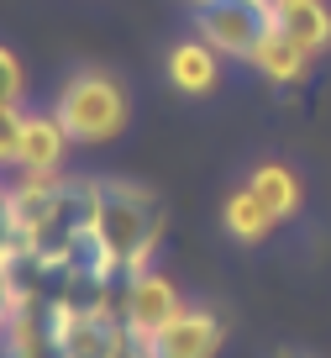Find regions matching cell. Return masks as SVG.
<instances>
[{"instance_id": "6da1fadb", "label": "cell", "mask_w": 331, "mask_h": 358, "mask_svg": "<svg viewBox=\"0 0 331 358\" xmlns=\"http://www.w3.org/2000/svg\"><path fill=\"white\" fill-rule=\"evenodd\" d=\"M163 248V206L147 185L116 174H95V232H89L84 285L110 290V280L153 268V253Z\"/></svg>"}, {"instance_id": "7a4b0ae2", "label": "cell", "mask_w": 331, "mask_h": 358, "mask_svg": "<svg viewBox=\"0 0 331 358\" xmlns=\"http://www.w3.org/2000/svg\"><path fill=\"white\" fill-rule=\"evenodd\" d=\"M58 122L68 127V137L84 148H105L126 132L132 122V95L110 69H74L53 95Z\"/></svg>"}, {"instance_id": "3957f363", "label": "cell", "mask_w": 331, "mask_h": 358, "mask_svg": "<svg viewBox=\"0 0 331 358\" xmlns=\"http://www.w3.org/2000/svg\"><path fill=\"white\" fill-rule=\"evenodd\" d=\"M147 358H216L226 348V322L210 306H184L174 322H163L153 337H142Z\"/></svg>"}, {"instance_id": "277c9868", "label": "cell", "mask_w": 331, "mask_h": 358, "mask_svg": "<svg viewBox=\"0 0 331 358\" xmlns=\"http://www.w3.org/2000/svg\"><path fill=\"white\" fill-rule=\"evenodd\" d=\"M184 311V295H179L174 280H163L158 268H142V274H126L122 285V322L132 327L137 337H153L163 322Z\"/></svg>"}, {"instance_id": "5b68a950", "label": "cell", "mask_w": 331, "mask_h": 358, "mask_svg": "<svg viewBox=\"0 0 331 358\" xmlns=\"http://www.w3.org/2000/svg\"><path fill=\"white\" fill-rule=\"evenodd\" d=\"M163 74L179 95H210L221 85V53L205 43V37H184V43L168 48L163 58Z\"/></svg>"}, {"instance_id": "8992f818", "label": "cell", "mask_w": 331, "mask_h": 358, "mask_svg": "<svg viewBox=\"0 0 331 358\" xmlns=\"http://www.w3.org/2000/svg\"><path fill=\"white\" fill-rule=\"evenodd\" d=\"M247 64H253L258 74L268 79V85L295 90V85H305V79H310V64H316V53H305L295 37H284L279 27H268V32L258 37V48H253V58H247Z\"/></svg>"}, {"instance_id": "52a82bcc", "label": "cell", "mask_w": 331, "mask_h": 358, "mask_svg": "<svg viewBox=\"0 0 331 358\" xmlns=\"http://www.w3.org/2000/svg\"><path fill=\"white\" fill-rule=\"evenodd\" d=\"M68 127L58 122V111H27V127H22V164L16 169H64L68 158Z\"/></svg>"}, {"instance_id": "ba28073f", "label": "cell", "mask_w": 331, "mask_h": 358, "mask_svg": "<svg viewBox=\"0 0 331 358\" xmlns=\"http://www.w3.org/2000/svg\"><path fill=\"white\" fill-rule=\"evenodd\" d=\"M279 32L295 37L305 53H326L331 48V6L326 0H279Z\"/></svg>"}, {"instance_id": "9c48e42d", "label": "cell", "mask_w": 331, "mask_h": 358, "mask_svg": "<svg viewBox=\"0 0 331 358\" xmlns=\"http://www.w3.org/2000/svg\"><path fill=\"white\" fill-rule=\"evenodd\" d=\"M221 227H226V237H237L242 248H258L279 227V216L263 206V195H258L253 185H242V190H232L226 206H221Z\"/></svg>"}, {"instance_id": "30bf717a", "label": "cell", "mask_w": 331, "mask_h": 358, "mask_svg": "<svg viewBox=\"0 0 331 358\" xmlns=\"http://www.w3.org/2000/svg\"><path fill=\"white\" fill-rule=\"evenodd\" d=\"M247 185L263 195V206L279 216V222L300 216V206H305V185H300V174L289 164H279V158H263V164L247 174Z\"/></svg>"}, {"instance_id": "8fae6325", "label": "cell", "mask_w": 331, "mask_h": 358, "mask_svg": "<svg viewBox=\"0 0 331 358\" xmlns=\"http://www.w3.org/2000/svg\"><path fill=\"white\" fill-rule=\"evenodd\" d=\"M0 353L6 358H58V343L47 332V316H37V306L11 311L6 332H0Z\"/></svg>"}, {"instance_id": "7c38bea8", "label": "cell", "mask_w": 331, "mask_h": 358, "mask_svg": "<svg viewBox=\"0 0 331 358\" xmlns=\"http://www.w3.org/2000/svg\"><path fill=\"white\" fill-rule=\"evenodd\" d=\"M22 127H27L22 106H0V174H11L22 164Z\"/></svg>"}, {"instance_id": "4fadbf2b", "label": "cell", "mask_w": 331, "mask_h": 358, "mask_svg": "<svg viewBox=\"0 0 331 358\" xmlns=\"http://www.w3.org/2000/svg\"><path fill=\"white\" fill-rule=\"evenodd\" d=\"M22 95H27V69L11 48L0 43V106H22Z\"/></svg>"}, {"instance_id": "5bb4252c", "label": "cell", "mask_w": 331, "mask_h": 358, "mask_svg": "<svg viewBox=\"0 0 331 358\" xmlns=\"http://www.w3.org/2000/svg\"><path fill=\"white\" fill-rule=\"evenodd\" d=\"M43 316H47V332H53V343L64 348V337L79 327V316H84V306L79 301H68V295H53V301L43 306Z\"/></svg>"}, {"instance_id": "9a60e30c", "label": "cell", "mask_w": 331, "mask_h": 358, "mask_svg": "<svg viewBox=\"0 0 331 358\" xmlns=\"http://www.w3.org/2000/svg\"><path fill=\"white\" fill-rule=\"evenodd\" d=\"M27 268V253L16 258H0V332H6V322H11V290H16V274Z\"/></svg>"}, {"instance_id": "2e32d148", "label": "cell", "mask_w": 331, "mask_h": 358, "mask_svg": "<svg viewBox=\"0 0 331 358\" xmlns=\"http://www.w3.org/2000/svg\"><path fill=\"white\" fill-rule=\"evenodd\" d=\"M22 243H16V216H11V185L0 179V258H16Z\"/></svg>"}, {"instance_id": "e0dca14e", "label": "cell", "mask_w": 331, "mask_h": 358, "mask_svg": "<svg viewBox=\"0 0 331 358\" xmlns=\"http://www.w3.org/2000/svg\"><path fill=\"white\" fill-rule=\"evenodd\" d=\"M274 358H310V353H300V348H279Z\"/></svg>"}, {"instance_id": "ac0fdd59", "label": "cell", "mask_w": 331, "mask_h": 358, "mask_svg": "<svg viewBox=\"0 0 331 358\" xmlns=\"http://www.w3.org/2000/svg\"><path fill=\"white\" fill-rule=\"evenodd\" d=\"M189 6H200V0H189Z\"/></svg>"}]
</instances>
